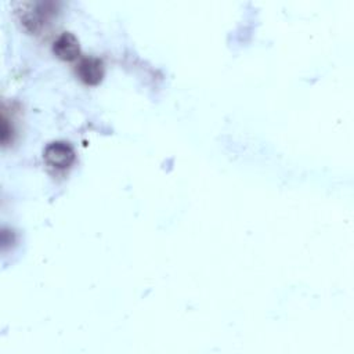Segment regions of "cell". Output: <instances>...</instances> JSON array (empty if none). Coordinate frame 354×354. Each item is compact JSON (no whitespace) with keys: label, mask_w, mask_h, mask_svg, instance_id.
Wrapping results in <instances>:
<instances>
[{"label":"cell","mask_w":354,"mask_h":354,"mask_svg":"<svg viewBox=\"0 0 354 354\" xmlns=\"http://www.w3.org/2000/svg\"><path fill=\"white\" fill-rule=\"evenodd\" d=\"M53 53L62 61H73L80 54L77 37L71 32H62L53 43Z\"/></svg>","instance_id":"3957f363"},{"label":"cell","mask_w":354,"mask_h":354,"mask_svg":"<svg viewBox=\"0 0 354 354\" xmlns=\"http://www.w3.org/2000/svg\"><path fill=\"white\" fill-rule=\"evenodd\" d=\"M76 73L83 83L95 86L104 77V64L97 57H84L79 61Z\"/></svg>","instance_id":"7a4b0ae2"},{"label":"cell","mask_w":354,"mask_h":354,"mask_svg":"<svg viewBox=\"0 0 354 354\" xmlns=\"http://www.w3.org/2000/svg\"><path fill=\"white\" fill-rule=\"evenodd\" d=\"M46 163L55 169L69 167L76 158L73 147L66 141H53L50 142L43 152Z\"/></svg>","instance_id":"6da1fadb"}]
</instances>
